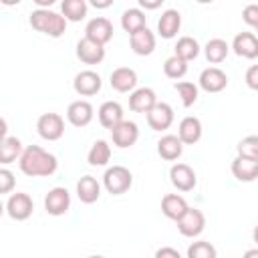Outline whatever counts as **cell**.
Wrapping results in <instances>:
<instances>
[{"label": "cell", "instance_id": "obj_6", "mask_svg": "<svg viewBox=\"0 0 258 258\" xmlns=\"http://www.w3.org/2000/svg\"><path fill=\"white\" fill-rule=\"evenodd\" d=\"M204 228H206V216H204V212L198 210V208H187L185 214L177 220V230H179V234L185 236V238H196V236H200V234L204 232Z\"/></svg>", "mask_w": 258, "mask_h": 258}, {"label": "cell", "instance_id": "obj_37", "mask_svg": "<svg viewBox=\"0 0 258 258\" xmlns=\"http://www.w3.org/2000/svg\"><path fill=\"white\" fill-rule=\"evenodd\" d=\"M16 185V177L10 169L0 167V194H10Z\"/></svg>", "mask_w": 258, "mask_h": 258}, {"label": "cell", "instance_id": "obj_20", "mask_svg": "<svg viewBox=\"0 0 258 258\" xmlns=\"http://www.w3.org/2000/svg\"><path fill=\"white\" fill-rule=\"evenodd\" d=\"M129 44H131V50L139 56H147L155 50V34L145 26L137 32H133L129 36Z\"/></svg>", "mask_w": 258, "mask_h": 258}, {"label": "cell", "instance_id": "obj_4", "mask_svg": "<svg viewBox=\"0 0 258 258\" xmlns=\"http://www.w3.org/2000/svg\"><path fill=\"white\" fill-rule=\"evenodd\" d=\"M36 131L46 141H58L64 135V119L58 113H42L36 121Z\"/></svg>", "mask_w": 258, "mask_h": 258}, {"label": "cell", "instance_id": "obj_5", "mask_svg": "<svg viewBox=\"0 0 258 258\" xmlns=\"http://www.w3.org/2000/svg\"><path fill=\"white\" fill-rule=\"evenodd\" d=\"M4 208H6V214H8L12 220L24 222V220H28V218L32 216V212H34V202H32V198H30L28 194L16 191V194H10V198H8V202H6Z\"/></svg>", "mask_w": 258, "mask_h": 258}, {"label": "cell", "instance_id": "obj_11", "mask_svg": "<svg viewBox=\"0 0 258 258\" xmlns=\"http://www.w3.org/2000/svg\"><path fill=\"white\" fill-rule=\"evenodd\" d=\"M101 87H103L101 75L95 71H81V73H77V77L73 81V89L81 97H93L101 91Z\"/></svg>", "mask_w": 258, "mask_h": 258}, {"label": "cell", "instance_id": "obj_24", "mask_svg": "<svg viewBox=\"0 0 258 258\" xmlns=\"http://www.w3.org/2000/svg\"><path fill=\"white\" fill-rule=\"evenodd\" d=\"M187 208H189V206H187L185 198L179 196V194H167V196L161 198V212H163V216L169 218V220H175V222H177V220L185 214Z\"/></svg>", "mask_w": 258, "mask_h": 258}, {"label": "cell", "instance_id": "obj_30", "mask_svg": "<svg viewBox=\"0 0 258 258\" xmlns=\"http://www.w3.org/2000/svg\"><path fill=\"white\" fill-rule=\"evenodd\" d=\"M228 52H230V44H228L224 38H212V40H208L206 46H204V54H206V58H208L212 64H218V62L226 60Z\"/></svg>", "mask_w": 258, "mask_h": 258}, {"label": "cell", "instance_id": "obj_47", "mask_svg": "<svg viewBox=\"0 0 258 258\" xmlns=\"http://www.w3.org/2000/svg\"><path fill=\"white\" fill-rule=\"evenodd\" d=\"M89 258H105V256H99V254H97V256H89Z\"/></svg>", "mask_w": 258, "mask_h": 258}, {"label": "cell", "instance_id": "obj_12", "mask_svg": "<svg viewBox=\"0 0 258 258\" xmlns=\"http://www.w3.org/2000/svg\"><path fill=\"white\" fill-rule=\"evenodd\" d=\"M95 117V109L89 101L85 99H79V101H73L69 107H67V119L71 125L75 127H87Z\"/></svg>", "mask_w": 258, "mask_h": 258}, {"label": "cell", "instance_id": "obj_7", "mask_svg": "<svg viewBox=\"0 0 258 258\" xmlns=\"http://www.w3.org/2000/svg\"><path fill=\"white\" fill-rule=\"evenodd\" d=\"M85 38H89V40L105 46L113 38V24H111V20L105 18V16L91 18L87 22V26H85Z\"/></svg>", "mask_w": 258, "mask_h": 258}, {"label": "cell", "instance_id": "obj_3", "mask_svg": "<svg viewBox=\"0 0 258 258\" xmlns=\"http://www.w3.org/2000/svg\"><path fill=\"white\" fill-rule=\"evenodd\" d=\"M103 185H105V189L109 194L121 196V194H125V191L131 189V185H133V173L125 165L107 167V171L103 175Z\"/></svg>", "mask_w": 258, "mask_h": 258}, {"label": "cell", "instance_id": "obj_26", "mask_svg": "<svg viewBox=\"0 0 258 258\" xmlns=\"http://www.w3.org/2000/svg\"><path fill=\"white\" fill-rule=\"evenodd\" d=\"M157 153H159L165 161H175V159H179V155L183 153V145H181V141L177 139V135L167 133V135H163V137L157 141Z\"/></svg>", "mask_w": 258, "mask_h": 258}, {"label": "cell", "instance_id": "obj_21", "mask_svg": "<svg viewBox=\"0 0 258 258\" xmlns=\"http://www.w3.org/2000/svg\"><path fill=\"white\" fill-rule=\"evenodd\" d=\"M97 117H99V123L105 127V129H113L115 125H119L123 121V107L117 103V101H105L99 111H97Z\"/></svg>", "mask_w": 258, "mask_h": 258}, {"label": "cell", "instance_id": "obj_16", "mask_svg": "<svg viewBox=\"0 0 258 258\" xmlns=\"http://www.w3.org/2000/svg\"><path fill=\"white\" fill-rule=\"evenodd\" d=\"M155 103H157V95L151 87H139L129 95V109L135 113H149Z\"/></svg>", "mask_w": 258, "mask_h": 258}, {"label": "cell", "instance_id": "obj_18", "mask_svg": "<svg viewBox=\"0 0 258 258\" xmlns=\"http://www.w3.org/2000/svg\"><path fill=\"white\" fill-rule=\"evenodd\" d=\"M77 58L85 64H99L105 58V46H101L89 38H81L77 42Z\"/></svg>", "mask_w": 258, "mask_h": 258}, {"label": "cell", "instance_id": "obj_19", "mask_svg": "<svg viewBox=\"0 0 258 258\" xmlns=\"http://www.w3.org/2000/svg\"><path fill=\"white\" fill-rule=\"evenodd\" d=\"M232 48L238 56L252 60L258 56V38L254 32H238L232 40Z\"/></svg>", "mask_w": 258, "mask_h": 258}, {"label": "cell", "instance_id": "obj_39", "mask_svg": "<svg viewBox=\"0 0 258 258\" xmlns=\"http://www.w3.org/2000/svg\"><path fill=\"white\" fill-rule=\"evenodd\" d=\"M246 85L256 91L258 89V64H252L248 71H246Z\"/></svg>", "mask_w": 258, "mask_h": 258}, {"label": "cell", "instance_id": "obj_28", "mask_svg": "<svg viewBox=\"0 0 258 258\" xmlns=\"http://www.w3.org/2000/svg\"><path fill=\"white\" fill-rule=\"evenodd\" d=\"M109 159H111V145H109L105 139H97V141L91 145L89 153H87L89 165H93V167H103V165L109 163Z\"/></svg>", "mask_w": 258, "mask_h": 258}, {"label": "cell", "instance_id": "obj_22", "mask_svg": "<svg viewBox=\"0 0 258 258\" xmlns=\"http://www.w3.org/2000/svg\"><path fill=\"white\" fill-rule=\"evenodd\" d=\"M179 26H181V14L173 8L161 12L159 20H157V32L161 38H173L177 32H179Z\"/></svg>", "mask_w": 258, "mask_h": 258}, {"label": "cell", "instance_id": "obj_17", "mask_svg": "<svg viewBox=\"0 0 258 258\" xmlns=\"http://www.w3.org/2000/svg\"><path fill=\"white\" fill-rule=\"evenodd\" d=\"M177 139L181 141V145H194L202 139V121L198 117H183L177 125Z\"/></svg>", "mask_w": 258, "mask_h": 258}, {"label": "cell", "instance_id": "obj_2", "mask_svg": "<svg viewBox=\"0 0 258 258\" xmlns=\"http://www.w3.org/2000/svg\"><path fill=\"white\" fill-rule=\"evenodd\" d=\"M30 26L50 38H58L67 30V20L62 18V14H58L54 10L36 8L30 12Z\"/></svg>", "mask_w": 258, "mask_h": 258}, {"label": "cell", "instance_id": "obj_41", "mask_svg": "<svg viewBox=\"0 0 258 258\" xmlns=\"http://www.w3.org/2000/svg\"><path fill=\"white\" fill-rule=\"evenodd\" d=\"M161 2L163 0H139V6L145 8V10H155V8L161 6Z\"/></svg>", "mask_w": 258, "mask_h": 258}, {"label": "cell", "instance_id": "obj_25", "mask_svg": "<svg viewBox=\"0 0 258 258\" xmlns=\"http://www.w3.org/2000/svg\"><path fill=\"white\" fill-rule=\"evenodd\" d=\"M77 196L83 204H95L101 198V183L93 175H83L77 181Z\"/></svg>", "mask_w": 258, "mask_h": 258}, {"label": "cell", "instance_id": "obj_40", "mask_svg": "<svg viewBox=\"0 0 258 258\" xmlns=\"http://www.w3.org/2000/svg\"><path fill=\"white\" fill-rule=\"evenodd\" d=\"M155 258H181V254L171 246H163L155 252Z\"/></svg>", "mask_w": 258, "mask_h": 258}, {"label": "cell", "instance_id": "obj_32", "mask_svg": "<svg viewBox=\"0 0 258 258\" xmlns=\"http://www.w3.org/2000/svg\"><path fill=\"white\" fill-rule=\"evenodd\" d=\"M173 54H175L177 58L189 62V60H194V58L200 54V44H198V40L191 38V36H181V38L175 42Z\"/></svg>", "mask_w": 258, "mask_h": 258}, {"label": "cell", "instance_id": "obj_10", "mask_svg": "<svg viewBox=\"0 0 258 258\" xmlns=\"http://www.w3.org/2000/svg\"><path fill=\"white\" fill-rule=\"evenodd\" d=\"M111 139H113V145H117L119 149H127L131 145H135L137 139H139V127H137V123L123 119L119 125H115L111 129Z\"/></svg>", "mask_w": 258, "mask_h": 258}, {"label": "cell", "instance_id": "obj_34", "mask_svg": "<svg viewBox=\"0 0 258 258\" xmlns=\"http://www.w3.org/2000/svg\"><path fill=\"white\" fill-rule=\"evenodd\" d=\"M173 87H175V91H177L183 107H191L198 101V87L194 83H189V81H177Z\"/></svg>", "mask_w": 258, "mask_h": 258}, {"label": "cell", "instance_id": "obj_9", "mask_svg": "<svg viewBox=\"0 0 258 258\" xmlns=\"http://www.w3.org/2000/svg\"><path fill=\"white\" fill-rule=\"evenodd\" d=\"M147 117V125L153 129V131H165L171 127L173 123V107L169 103H163V101H157L149 113H145Z\"/></svg>", "mask_w": 258, "mask_h": 258}, {"label": "cell", "instance_id": "obj_8", "mask_svg": "<svg viewBox=\"0 0 258 258\" xmlns=\"http://www.w3.org/2000/svg\"><path fill=\"white\" fill-rule=\"evenodd\" d=\"M69 208H71V194H69L67 187L56 185V187L46 191V196H44V210H46V214H50V216H64L69 212Z\"/></svg>", "mask_w": 258, "mask_h": 258}, {"label": "cell", "instance_id": "obj_33", "mask_svg": "<svg viewBox=\"0 0 258 258\" xmlns=\"http://www.w3.org/2000/svg\"><path fill=\"white\" fill-rule=\"evenodd\" d=\"M187 258H218V252L212 242L198 240L187 246Z\"/></svg>", "mask_w": 258, "mask_h": 258}, {"label": "cell", "instance_id": "obj_13", "mask_svg": "<svg viewBox=\"0 0 258 258\" xmlns=\"http://www.w3.org/2000/svg\"><path fill=\"white\" fill-rule=\"evenodd\" d=\"M169 179H171L173 187L179 189V191H191L196 187V183H198L196 171L187 163H175V165H171Z\"/></svg>", "mask_w": 258, "mask_h": 258}, {"label": "cell", "instance_id": "obj_23", "mask_svg": "<svg viewBox=\"0 0 258 258\" xmlns=\"http://www.w3.org/2000/svg\"><path fill=\"white\" fill-rule=\"evenodd\" d=\"M232 173L238 181H254L258 177V159H246L236 155L232 161Z\"/></svg>", "mask_w": 258, "mask_h": 258}, {"label": "cell", "instance_id": "obj_31", "mask_svg": "<svg viewBox=\"0 0 258 258\" xmlns=\"http://www.w3.org/2000/svg\"><path fill=\"white\" fill-rule=\"evenodd\" d=\"M87 10H89V4L85 0H62L60 4V12H62V18L69 22H79L87 16Z\"/></svg>", "mask_w": 258, "mask_h": 258}, {"label": "cell", "instance_id": "obj_44", "mask_svg": "<svg viewBox=\"0 0 258 258\" xmlns=\"http://www.w3.org/2000/svg\"><path fill=\"white\" fill-rule=\"evenodd\" d=\"M34 2H36V6H38V8H50L54 0H34Z\"/></svg>", "mask_w": 258, "mask_h": 258}, {"label": "cell", "instance_id": "obj_15", "mask_svg": "<svg viewBox=\"0 0 258 258\" xmlns=\"http://www.w3.org/2000/svg\"><path fill=\"white\" fill-rule=\"evenodd\" d=\"M109 83L117 93H131L137 89V73L129 67H119L111 73Z\"/></svg>", "mask_w": 258, "mask_h": 258}, {"label": "cell", "instance_id": "obj_29", "mask_svg": "<svg viewBox=\"0 0 258 258\" xmlns=\"http://www.w3.org/2000/svg\"><path fill=\"white\" fill-rule=\"evenodd\" d=\"M121 26L125 32H129V36L141 28H145V14L141 8H127L123 14H121Z\"/></svg>", "mask_w": 258, "mask_h": 258}, {"label": "cell", "instance_id": "obj_36", "mask_svg": "<svg viewBox=\"0 0 258 258\" xmlns=\"http://www.w3.org/2000/svg\"><path fill=\"white\" fill-rule=\"evenodd\" d=\"M238 155L246 157V159H258V137L256 135H248L238 143Z\"/></svg>", "mask_w": 258, "mask_h": 258}, {"label": "cell", "instance_id": "obj_1", "mask_svg": "<svg viewBox=\"0 0 258 258\" xmlns=\"http://www.w3.org/2000/svg\"><path fill=\"white\" fill-rule=\"evenodd\" d=\"M18 165L20 171L28 177H48L56 171L58 161L52 153H48L40 145H28L22 149L18 157Z\"/></svg>", "mask_w": 258, "mask_h": 258}, {"label": "cell", "instance_id": "obj_35", "mask_svg": "<svg viewBox=\"0 0 258 258\" xmlns=\"http://www.w3.org/2000/svg\"><path fill=\"white\" fill-rule=\"evenodd\" d=\"M163 73H165V77L177 81V79H181V77L187 73V62L181 60V58H177L175 54H171V56L165 58V62H163Z\"/></svg>", "mask_w": 258, "mask_h": 258}, {"label": "cell", "instance_id": "obj_14", "mask_svg": "<svg viewBox=\"0 0 258 258\" xmlns=\"http://www.w3.org/2000/svg\"><path fill=\"white\" fill-rule=\"evenodd\" d=\"M200 87L206 93H220L228 87V75L218 67H208L200 73Z\"/></svg>", "mask_w": 258, "mask_h": 258}, {"label": "cell", "instance_id": "obj_38", "mask_svg": "<svg viewBox=\"0 0 258 258\" xmlns=\"http://www.w3.org/2000/svg\"><path fill=\"white\" fill-rule=\"evenodd\" d=\"M242 20H244L248 26L256 28V26H258V4H248V6L242 10Z\"/></svg>", "mask_w": 258, "mask_h": 258}, {"label": "cell", "instance_id": "obj_46", "mask_svg": "<svg viewBox=\"0 0 258 258\" xmlns=\"http://www.w3.org/2000/svg\"><path fill=\"white\" fill-rule=\"evenodd\" d=\"M4 212H6V208H4V204H2V200H0V218L4 216Z\"/></svg>", "mask_w": 258, "mask_h": 258}, {"label": "cell", "instance_id": "obj_42", "mask_svg": "<svg viewBox=\"0 0 258 258\" xmlns=\"http://www.w3.org/2000/svg\"><path fill=\"white\" fill-rule=\"evenodd\" d=\"M4 137H8V123H6V119L0 117V141H2Z\"/></svg>", "mask_w": 258, "mask_h": 258}, {"label": "cell", "instance_id": "obj_43", "mask_svg": "<svg viewBox=\"0 0 258 258\" xmlns=\"http://www.w3.org/2000/svg\"><path fill=\"white\" fill-rule=\"evenodd\" d=\"M91 4H93L95 8H109V6L113 4V2H111V0H103V2H97V0H93Z\"/></svg>", "mask_w": 258, "mask_h": 258}, {"label": "cell", "instance_id": "obj_45", "mask_svg": "<svg viewBox=\"0 0 258 258\" xmlns=\"http://www.w3.org/2000/svg\"><path fill=\"white\" fill-rule=\"evenodd\" d=\"M242 258H258V250H256V248H252V250H246Z\"/></svg>", "mask_w": 258, "mask_h": 258}, {"label": "cell", "instance_id": "obj_27", "mask_svg": "<svg viewBox=\"0 0 258 258\" xmlns=\"http://www.w3.org/2000/svg\"><path fill=\"white\" fill-rule=\"evenodd\" d=\"M22 149H24V147H22V143H20L18 137H12V135L4 137V139L0 141V165L14 163V161L20 157Z\"/></svg>", "mask_w": 258, "mask_h": 258}]
</instances>
